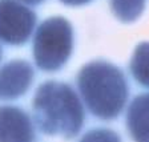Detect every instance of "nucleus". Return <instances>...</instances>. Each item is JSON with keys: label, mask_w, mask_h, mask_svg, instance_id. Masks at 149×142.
Here are the masks:
<instances>
[{"label": "nucleus", "mask_w": 149, "mask_h": 142, "mask_svg": "<svg viewBox=\"0 0 149 142\" xmlns=\"http://www.w3.org/2000/svg\"><path fill=\"white\" fill-rule=\"evenodd\" d=\"M36 127L47 136L74 138L85 122V106L80 94L67 82L55 80L39 85L32 98Z\"/></svg>", "instance_id": "nucleus-1"}, {"label": "nucleus", "mask_w": 149, "mask_h": 142, "mask_svg": "<svg viewBox=\"0 0 149 142\" xmlns=\"http://www.w3.org/2000/svg\"><path fill=\"white\" fill-rule=\"evenodd\" d=\"M76 85L84 106L99 120H115L127 106L128 80L118 66L107 60L83 65L76 76Z\"/></svg>", "instance_id": "nucleus-2"}, {"label": "nucleus", "mask_w": 149, "mask_h": 142, "mask_svg": "<svg viewBox=\"0 0 149 142\" xmlns=\"http://www.w3.org/2000/svg\"><path fill=\"white\" fill-rule=\"evenodd\" d=\"M73 27L68 19L52 16L39 24L32 40V56L36 66L44 72H57L73 52Z\"/></svg>", "instance_id": "nucleus-3"}, {"label": "nucleus", "mask_w": 149, "mask_h": 142, "mask_svg": "<svg viewBox=\"0 0 149 142\" xmlns=\"http://www.w3.org/2000/svg\"><path fill=\"white\" fill-rule=\"evenodd\" d=\"M35 11L20 0H0V41L19 46L25 44L36 27Z\"/></svg>", "instance_id": "nucleus-4"}, {"label": "nucleus", "mask_w": 149, "mask_h": 142, "mask_svg": "<svg viewBox=\"0 0 149 142\" xmlns=\"http://www.w3.org/2000/svg\"><path fill=\"white\" fill-rule=\"evenodd\" d=\"M35 80V71L27 60L16 59L0 66V100H17L29 90Z\"/></svg>", "instance_id": "nucleus-5"}, {"label": "nucleus", "mask_w": 149, "mask_h": 142, "mask_svg": "<svg viewBox=\"0 0 149 142\" xmlns=\"http://www.w3.org/2000/svg\"><path fill=\"white\" fill-rule=\"evenodd\" d=\"M0 142H36V124L25 110L0 106Z\"/></svg>", "instance_id": "nucleus-6"}, {"label": "nucleus", "mask_w": 149, "mask_h": 142, "mask_svg": "<svg viewBox=\"0 0 149 142\" xmlns=\"http://www.w3.org/2000/svg\"><path fill=\"white\" fill-rule=\"evenodd\" d=\"M125 125L133 142H149V93H141L130 101Z\"/></svg>", "instance_id": "nucleus-7"}, {"label": "nucleus", "mask_w": 149, "mask_h": 142, "mask_svg": "<svg viewBox=\"0 0 149 142\" xmlns=\"http://www.w3.org/2000/svg\"><path fill=\"white\" fill-rule=\"evenodd\" d=\"M129 71L136 82L149 89V41H143L134 48L129 60Z\"/></svg>", "instance_id": "nucleus-8"}, {"label": "nucleus", "mask_w": 149, "mask_h": 142, "mask_svg": "<svg viewBox=\"0 0 149 142\" xmlns=\"http://www.w3.org/2000/svg\"><path fill=\"white\" fill-rule=\"evenodd\" d=\"M146 0H109L112 13L121 23H133L143 15Z\"/></svg>", "instance_id": "nucleus-9"}, {"label": "nucleus", "mask_w": 149, "mask_h": 142, "mask_svg": "<svg viewBox=\"0 0 149 142\" xmlns=\"http://www.w3.org/2000/svg\"><path fill=\"white\" fill-rule=\"evenodd\" d=\"M79 142H121V137L108 127H96L88 130Z\"/></svg>", "instance_id": "nucleus-10"}, {"label": "nucleus", "mask_w": 149, "mask_h": 142, "mask_svg": "<svg viewBox=\"0 0 149 142\" xmlns=\"http://www.w3.org/2000/svg\"><path fill=\"white\" fill-rule=\"evenodd\" d=\"M59 1L68 7H80V6H85V4L91 3L93 0H59Z\"/></svg>", "instance_id": "nucleus-11"}, {"label": "nucleus", "mask_w": 149, "mask_h": 142, "mask_svg": "<svg viewBox=\"0 0 149 142\" xmlns=\"http://www.w3.org/2000/svg\"><path fill=\"white\" fill-rule=\"evenodd\" d=\"M20 1L25 3L27 6H39V4H41L45 0H20Z\"/></svg>", "instance_id": "nucleus-12"}, {"label": "nucleus", "mask_w": 149, "mask_h": 142, "mask_svg": "<svg viewBox=\"0 0 149 142\" xmlns=\"http://www.w3.org/2000/svg\"><path fill=\"white\" fill-rule=\"evenodd\" d=\"M0 60H1V45H0Z\"/></svg>", "instance_id": "nucleus-13"}]
</instances>
